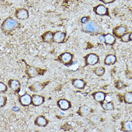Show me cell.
Segmentation results:
<instances>
[{
    "label": "cell",
    "mask_w": 132,
    "mask_h": 132,
    "mask_svg": "<svg viewBox=\"0 0 132 132\" xmlns=\"http://www.w3.org/2000/svg\"><path fill=\"white\" fill-rule=\"evenodd\" d=\"M60 58L63 63H67L71 61L72 59V55L68 52H65L61 55Z\"/></svg>",
    "instance_id": "cell-14"
},
{
    "label": "cell",
    "mask_w": 132,
    "mask_h": 132,
    "mask_svg": "<svg viewBox=\"0 0 132 132\" xmlns=\"http://www.w3.org/2000/svg\"><path fill=\"white\" fill-rule=\"evenodd\" d=\"M19 102L24 107L28 106L32 104V96L30 95L24 93L19 97Z\"/></svg>",
    "instance_id": "cell-5"
},
{
    "label": "cell",
    "mask_w": 132,
    "mask_h": 132,
    "mask_svg": "<svg viewBox=\"0 0 132 132\" xmlns=\"http://www.w3.org/2000/svg\"><path fill=\"white\" fill-rule=\"evenodd\" d=\"M8 86L15 93H18L21 88V83L19 80L11 79L8 82Z\"/></svg>",
    "instance_id": "cell-4"
},
{
    "label": "cell",
    "mask_w": 132,
    "mask_h": 132,
    "mask_svg": "<svg viewBox=\"0 0 132 132\" xmlns=\"http://www.w3.org/2000/svg\"><path fill=\"white\" fill-rule=\"evenodd\" d=\"M15 16L18 19L24 20L28 18L29 14L27 9L24 8H21L16 10L15 12Z\"/></svg>",
    "instance_id": "cell-3"
},
{
    "label": "cell",
    "mask_w": 132,
    "mask_h": 132,
    "mask_svg": "<svg viewBox=\"0 0 132 132\" xmlns=\"http://www.w3.org/2000/svg\"><path fill=\"white\" fill-rule=\"evenodd\" d=\"M38 71L34 67L29 66L27 70V74L30 77H34L38 75Z\"/></svg>",
    "instance_id": "cell-13"
},
{
    "label": "cell",
    "mask_w": 132,
    "mask_h": 132,
    "mask_svg": "<svg viewBox=\"0 0 132 132\" xmlns=\"http://www.w3.org/2000/svg\"><path fill=\"white\" fill-rule=\"evenodd\" d=\"M105 98H106V101H107L108 102H111V97L110 96H107L106 97H105Z\"/></svg>",
    "instance_id": "cell-34"
},
{
    "label": "cell",
    "mask_w": 132,
    "mask_h": 132,
    "mask_svg": "<svg viewBox=\"0 0 132 132\" xmlns=\"http://www.w3.org/2000/svg\"><path fill=\"white\" fill-rule=\"evenodd\" d=\"M88 17L85 16V17L82 18L81 21V22H82L83 24H85V23H87V21H88Z\"/></svg>",
    "instance_id": "cell-31"
},
{
    "label": "cell",
    "mask_w": 132,
    "mask_h": 132,
    "mask_svg": "<svg viewBox=\"0 0 132 132\" xmlns=\"http://www.w3.org/2000/svg\"><path fill=\"white\" fill-rule=\"evenodd\" d=\"M132 33H131V34H130V39L131 40H132Z\"/></svg>",
    "instance_id": "cell-35"
},
{
    "label": "cell",
    "mask_w": 132,
    "mask_h": 132,
    "mask_svg": "<svg viewBox=\"0 0 132 132\" xmlns=\"http://www.w3.org/2000/svg\"><path fill=\"white\" fill-rule=\"evenodd\" d=\"M8 90V86L5 84L0 81V93H6Z\"/></svg>",
    "instance_id": "cell-24"
},
{
    "label": "cell",
    "mask_w": 132,
    "mask_h": 132,
    "mask_svg": "<svg viewBox=\"0 0 132 132\" xmlns=\"http://www.w3.org/2000/svg\"><path fill=\"white\" fill-rule=\"evenodd\" d=\"M19 110H20V109H19V108H18V107H16V106H14V107L13 108V109H12V110L14 111H19Z\"/></svg>",
    "instance_id": "cell-33"
},
{
    "label": "cell",
    "mask_w": 132,
    "mask_h": 132,
    "mask_svg": "<svg viewBox=\"0 0 132 132\" xmlns=\"http://www.w3.org/2000/svg\"><path fill=\"white\" fill-rule=\"evenodd\" d=\"M91 110L90 108L87 105H83L81 106L79 109V113L80 114L83 116H86L89 114L91 112Z\"/></svg>",
    "instance_id": "cell-16"
},
{
    "label": "cell",
    "mask_w": 132,
    "mask_h": 132,
    "mask_svg": "<svg viewBox=\"0 0 132 132\" xmlns=\"http://www.w3.org/2000/svg\"><path fill=\"white\" fill-rule=\"evenodd\" d=\"M29 88L31 90L34 91V92H38L39 91L42 90L43 87H42V84L40 83L35 82V83L32 84Z\"/></svg>",
    "instance_id": "cell-19"
},
{
    "label": "cell",
    "mask_w": 132,
    "mask_h": 132,
    "mask_svg": "<svg viewBox=\"0 0 132 132\" xmlns=\"http://www.w3.org/2000/svg\"><path fill=\"white\" fill-rule=\"evenodd\" d=\"M45 101V97L39 95H33L32 96V104L35 106L42 104Z\"/></svg>",
    "instance_id": "cell-7"
},
{
    "label": "cell",
    "mask_w": 132,
    "mask_h": 132,
    "mask_svg": "<svg viewBox=\"0 0 132 132\" xmlns=\"http://www.w3.org/2000/svg\"><path fill=\"white\" fill-rule=\"evenodd\" d=\"M104 69L101 67H98L95 69V72L96 74L98 76H101L103 75L104 73Z\"/></svg>",
    "instance_id": "cell-27"
},
{
    "label": "cell",
    "mask_w": 132,
    "mask_h": 132,
    "mask_svg": "<svg viewBox=\"0 0 132 132\" xmlns=\"http://www.w3.org/2000/svg\"><path fill=\"white\" fill-rule=\"evenodd\" d=\"M53 33L52 32H46L42 35V38L43 42L46 43H50L53 41Z\"/></svg>",
    "instance_id": "cell-12"
},
{
    "label": "cell",
    "mask_w": 132,
    "mask_h": 132,
    "mask_svg": "<svg viewBox=\"0 0 132 132\" xmlns=\"http://www.w3.org/2000/svg\"><path fill=\"white\" fill-rule=\"evenodd\" d=\"M131 33H125L124 35H122V40L124 42H128L130 41V35Z\"/></svg>",
    "instance_id": "cell-29"
},
{
    "label": "cell",
    "mask_w": 132,
    "mask_h": 132,
    "mask_svg": "<svg viewBox=\"0 0 132 132\" xmlns=\"http://www.w3.org/2000/svg\"><path fill=\"white\" fill-rule=\"evenodd\" d=\"M94 98L96 101L98 102L102 101L105 98V94L102 92H98L95 94Z\"/></svg>",
    "instance_id": "cell-20"
},
{
    "label": "cell",
    "mask_w": 132,
    "mask_h": 132,
    "mask_svg": "<svg viewBox=\"0 0 132 132\" xmlns=\"http://www.w3.org/2000/svg\"><path fill=\"white\" fill-rule=\"evenodd\" d=\"M101 2L105 4H110L113 3L115 0H100Z\"/></svg>",
    "instance_id": "cell-30"
},
{
    "label": "cell",
    "mask_w": 132,
    "mask_h": 132,
    "mask_svg": "<svg viewBox=\"0 0 132 132\" xmlns=\"http://www.w3.org/2000/svg\"><path fill=\"white\" fill-rule=\"evenodd\" d=\"M116 56L113 54L108 55L105 59V63L107 65H111L114 63L116 62Z\"/></svg>",
    "instance_id": "cell-18"
},
{
    "label": "cell",
    "mask_w": 132,
    "mask_h": 132,
    "mask_svg": "<svg viewBox=\"0 0 132 132\" xmlns=\"http://www.w3.org/2000/svg\"><path fill=\"white\" fill-rule=\"evenodd\" d=\"M60 108L63 110H66L70 107L69 102L65 100H61L58 102Z\"/></svg>",
    "instance_id": "cell-15"
},
{
    "label": "cell",
    "mask_w": 132,
    "mask_h": 132,
    "mask_svg": "<svg viewBox=\"0 0 132 132\" xmlns=\"http://www.w3.org/2000/svg\"><path fill=\"white\" fill-rule=\"evenodd\" d=\"M104 37L105 42L109 45L113 44L115 42L116 39L113 35L111 34H107Z\"/></svg>",
    "instance_id": "cell-17"
},
{
    "label": "cell",
    "mask_w": 132,
    "mask_h": 132,
    "mask_svg": "<svg viewBox=\"0 0 132 132\" xmlns=\"http://www.w3.org/2000/svg\"><path fill=\"white\" fill-rule=\"evenodd\" d=\"M7 97L4 96H0V108H2L5 106L7 104Z\"/></svg>",
    "instance_id": "cell-23"
},
{
    "label": "cell",
    "mask_w": 132,
    "mask_h": 132,
    "mask_svg": "<svg viewBox=\"0 0 132 132\" xmlns=\"http://www.w3.org/2000/svg\"><path fill=\"white\" fill-rule=\"evenodd\" d=\"M36 125L39 127H45L48 123V120L42 115H39L38 116L35 121Z\"/></svg>",
    "instance_id": "cell-9"
},
{
    "label": "cell",
    "mask_w": 132,
    "mask_h": 132,
    "mask_svg": "<svg viewBox=\"0 0 132 132\" xmlns=\"http://www.w3.org/2000/svg\"><path fill=\"white\" fill-rule=\"evenodd\" d=\"M98 61V57L96 54L94 53H90L86 57V62L87 64L93 65L96 64Z\"/></svg>",
    "instance_id": "cell-10"
},
{
    "label": "cell",
    "mask_w": 132,
    "mask_h": 132,
    "mask_svg": "<svg viewBox=\"0 0 132 132\" xmlns=\"http://www.w3.org/2000/svg\"><path fill=\"white\" fill-rule=\"evenodd\" d=\"M89 120L90 122L94 124H97L101 122V118L96 115H93L90 116Z\"/></svg>",
    "instance_id": "cell-22"
},
{
    "label": "cell",
    "mask_w": 132,
    "mask_h": 132,
    "mask_svg": "<svg viewBox=\"0 0 132 132\" xmlns=\"http://www.w3.org/2000/svg\"><path fill=\"white\" fill-rule=\"evenodd\" d=\"M83 28L86 31L95 33L100 31V27L97 23L93 21L87 22L83 25Z\"/></svg>",
    "instance_id": "cell-2"
},
{
    "label": "cell",
    "mask_w": 132,
    "mask_h": 132,
    "mask_svg": "<svg viewBox=\"0 0 132 132\" xmlns=\"http://www.w3.org/2000/svg\"><path fill=\"white\" fill-rule=\"evenodd\" d=\"M103 108L105 110H111L113 109V105L111 102H108L107 103H104L102 105Z\"/></svg>",
    "instance_id": "cell-28"
},
{
    "label": "cell",
    "mask_w": 132,
    "mask_h": 132,
    "mask_svg": "<svg viewBox=\"0 0 132 132\" xmlns=\"http://www.w3.org/2000/svg\"><path fill=\"white\" fill-rule=\"evenodd\" d=\"M100 42L102 43L105 42L104 37L102 35L100 37Z\"/></svg>",
    "instance_id": "cell-32"
},
{
    "label": "cell",
    "mask_w": 132,
    "mask_h": 132,
    "mask_svg": "<svg viewBox=\"0 0 132 132\" xmlns=\"http://www.w3.org/2000/svg\"><path fill=\"white\" fill-rule=\"evenodd\" d=\"M127 31V28L125 27L120 26L115 28L113 31V33L115 36L118 37H121L124 35Z\"/></svg>",
    "instance_id": "cell-11"
},
{
    "label": "cell",
    "mask_w": 132,
    "mask_h": 132,
    "mask_svg": "<svg viewBox=\"0 0 132 132\" xmlns=\"http://www.w3.org/2000/svg\"><path fill=\"white\" fill-rule=\"evenodd\" d=\"M124 128L126 131H131L132 130V122L131 121H127L124 124Z\"/></svg>",
    "instance_id": "cell-26"
},
{
    "label": "cell",
    "mask_w": 132,
    "mask_h": 132,
    "mask_svg": "<svg viewBox=\"0 0 132 132\" xmlns=\"http://www.w3.org/2000/svg\"><path fill=\"white\" fill-rule=\"evenodd\" d=\"M94 12L98 15H109L108 9L103 4H99L94 8Z\"/></svg>",
    "instance_id": "cell-6"
},
{
    "label": "cell",
    "mask_w": 132,
    "mask_h": 132,
    "mask_svg": "<svg viewBox=\"0 0 132 132\" xmlns=\"http://www.w3.org/2000/svg\"><path fill=\"white\" fill-rule=\"evenodd\" d=\"M73 84L76 87L80 89H82L85 87L84 81L81 79H76L74 80L73 82Z\"/></svg>",
    "instance_id": "cell-21"
},
{
    "label": "cell",
    "mask_w": 132,
    "mask_h": 132,
    "mask_svg": "<svg viewBox=\"0 0 132 132\" xmlns=\"http://www.w3.org/2000/svg\"><path fill=\"white\" fill-rule=\"evenodd\" d=\"M20 24L16 19L12 17H8L1 25V29L5 34H9L19 28Z\"/></svg>",
    "instance_id": "cell-1"
},
{
    "label": "cell",
    "mask_w": 132,
    "mask_h": 132,
    "mask_svg": "<svg viewBox=\"0 0 132 132\" xmlns=\"http://www.w3.org/2000/svg\"><path fill=\"white\" fill-rule=\"evenodd\" d=\"M125 102L129 104H131L132 102V94L131 92L126 93L125 96Z\"/></svg>",
    "instance_id": "cell-25"
},
{
    "label": "cell",
    "mask_w": 132,
    "mask_h": 132,
    "mask_svg": "<svg viewBox=\"0 0 132 132\" xmlns=\"http://www.w3.org/2000/svg\"><path fill=\"white\" fill-rule=\"evenodd\" d=\"M66 36L65 33L63 32L57 31L53 34V41L56 43H60L63 42Z\"/></svg>",
    "instance_id": "cell-8"
}]
</instances>
